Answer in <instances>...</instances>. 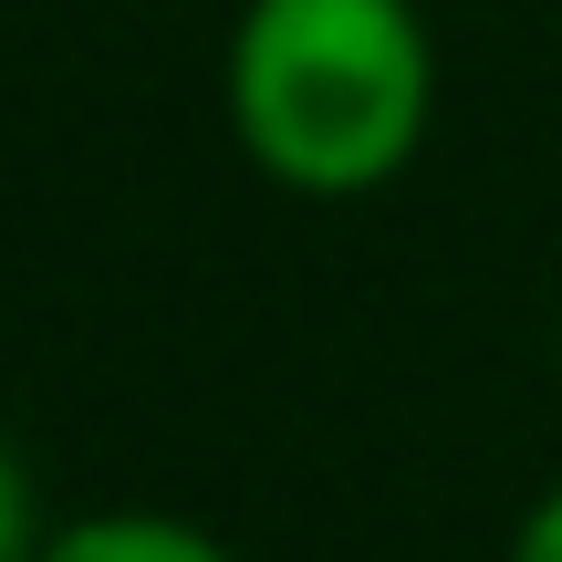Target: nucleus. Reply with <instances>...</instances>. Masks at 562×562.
<instances>
[{"instance_id":"1","label":"nucleus","mask_w":562,"mask_h":562,"mask_svg":"<svg viewBox=\"0 0 562 562\" xmlns=\"http://www.w3.org/2000/svg\"><path fill=\"white\" fill-rule=\"evenodd\" d=\"M220 104L271 188L375 199L438 125V32L417 0H240Z\"/></svg>"},{"instance_id":"2","label":"nucleus","mask_w":562,"mask_h":562,"mask_svg":"<svg viewBox=\"0 0 562 562\" xmlns=\"http://www.w3.org/2000/svg\"><path fill=\"white\" fill-rule=\"evenodd\" d=\"M42 562H240L209 521H188V510H74V521H53V542Z\"/></svg>"},{"instance_id":"3","label":"nucleus","mask_w":562,"mask_h":562,"mask_svg":"<svg viewBox=\"0 0 562 562\" xmlns=\"http://www.w3.org/2000/svg\"><path fill=\"white\" fill-rule=\"evenodd\" d=\"M53 521H42V490H32V459L0 438V562H42Z\"/></svg>"},{"instance_id":"4","label":"nucleus","mask_w":562,"mask_h":562,"mask_svg":"<svg viewBox=\"0 0 562 562\" xmlns=\"http://www.w3.org/2000/svg\"><path fill=\"white\" fill-rule=\"evenodd\" d=\"M501 562H562V480L521 510V521H510V552H501Z\"/></svg>"},{"instance_id":"5","label":"nucleus","mask_w":562,"mask_h":562,"mask_svg":"<svg viewBox=\"0 0 562 562\" xmlns=\"http://www.w3.org/2000/svg\"><path fill=\"white\" fill-rule=\"evenodd\" d=\"M552 417H562V334H552Z\"/></svg>"}]
</instances>
